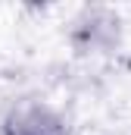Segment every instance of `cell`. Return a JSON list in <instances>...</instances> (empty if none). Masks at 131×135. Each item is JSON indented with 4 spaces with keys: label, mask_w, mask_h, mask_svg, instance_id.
Listing matches in <instances>:
<instances>
[{
    "label": "cell",
    "mask_w": 131,
    "mask_h": 135,
    "mask_svg": "<svg viewBox=\"0 0 131 135\" xmlns=\"http://www.w3.org/2000/svg\"><path fill=\"white\" fill-rule=\"evenodd\" d=\"M9 135H63V126L59 119H53L47 110H25L19 113L13 123H9Z\"/></svg>",
    "instance_id": "1"
}]
</instances>
